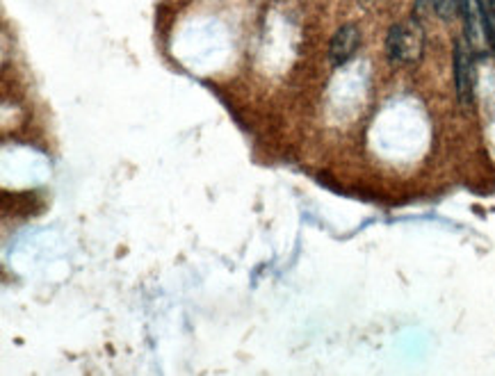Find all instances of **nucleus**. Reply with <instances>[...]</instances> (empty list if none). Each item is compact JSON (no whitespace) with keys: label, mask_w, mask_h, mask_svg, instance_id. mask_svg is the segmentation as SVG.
<instances>
[{"label":"nucleus","mask_w":495,"mask_h":376,"mask_svg":"<svg viewBox=\"0 0 495 376\" xmlns=\"http://www.w3.org/2000/svg\"><path fill=\"white\" fill-rule=\"evenodd\" d=\"M425 51V30L418 19H406L390 26L386 37V53L393 64H415L420 62Z\"/></svg>","instance_id":"1"},{"label":"nucleus","mask_w":495,"mask_h":376,"mask_svg":"<svg viewBox=\"0 0 495 376\" xmlns=\"http://www.w3.org/2000/svg\"><path fill=\"white\" fill-rule=\"evenodd\" d=\"M459 12H461L463 27H466V43L473 48V53L495 55L493 16L489 14L484 3L482 0H461Z\"/></svg>","instance_id":"2"},{"label":"nucleus","mask_w":495,"mask_h":376,"mask_svg":"<svg viewBox=\"0 0 495 376\" xmlns=\"http://www.w3.org/2000/svg\"><path fill=\"white\" fill-rule=\"evenodd\" d=\"M454 87L461 106H473L475 101V53L466 42H454Z\"/></svg>","instance_id":"3"},{"label":"nucleus","mask_w":495,"mask_h":376,"mask_svg":"<svg viewBox=\"0 0 495 376\" xmlns=\"http://www.w3.org/2000/svg\"><path fill=\"white\" fill-rule=\"evenodd\" d=\"M358 46H361V30L354 23H345L342 27L335 30V35L329 42V59L334 67H342L357 55Z\"/></svg>","instance_id":"4"},{"label":"nucleus","mask_w":495,"mask_h":376,"mask_svg":"<svg viewBox=\"0 0 495 376\" xmlns=\"http://www.w3.org/2000/svg\"><path fill=\"white\" fill-rule=\"evenodd\" d=\"M459 3L461 0H431V7L436 10V14L441 16L443 21H447L459 12Z\"/></svg>","instance_id":"5"},{"label":"nucleus","mask_w":495,"mask_h":376,"mask_svg":"<svg viewBox=\"0 0 495 376\" xmlns=\"http://www.w3.org/2000/svg\"><path fill=\"white\" fill-rule=\"evenodd\" d=\"M482 3H484V7L489 10V14L495 19V0H482Z\"/></svg>","instance_id":"6"},{"label":"nucleus","mask_w":495,"mask_h":376,"mask_svg":"<svg viewBox=\"0 0 495 376\" xmlns=\"http://www.w3.org/2000/svg\"><path fill=\"white\" fill-rule=\"evenodd\" d=\"M425 5H431V0H418V7H420V10H422V7H425Z\"/></svg>","instance_id":"7"}]
</instances>
